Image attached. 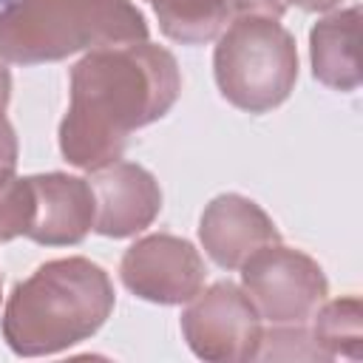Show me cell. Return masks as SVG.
<instances>
[{
	"instance_id": "obj_1",
	"label": "cell",
	"mask_w": 363,
	"mask_h": 363,
	"mask_svg": "<svg viewBox=\"0 0 363 363\" xmlns=\"http://www.w3.org/2000/svg\"><path fill=\"white\" fill-rule=\"evenodd\" d=\"M176 57L153 43L88 51L71 68V99L60 122V153L79 170L122 159L133 130L162 119L179 99Z\"/></svg>"
},
{
	"instance_id": "obj_2",
	"label": "cell",
	"mask_w": 363,
	"mask_h": 363,
	"mask_svg": "<svg viewBox=\"0 0 363 363\" xmlns=\"http://www.w3.org/2000/svg\"><path fill=\"white\" fill-rule=\"evenodd\" d=\"M116 303L108 272L82 255L40 264L14 284L3 309V340L20 357L60 354L94 337Z\"/></svg>"
},
{
	"instance_id": "obj_3",
	"label": "cell",
	"mask_w": 363,
	"mask_h": 363,
	"mask_svg": "<svg viewBox=\"0 0 363 363\" xmlns=\"http://www.w3.org/2000/svg\"><path fill=\"white\" fill-rule=\"evenodd\" d=\"M147 34V20L130 0H6L0 6V57L17 65L133 45Z\"/></svg>"
},
{
	"instance_id": "obj_4",
	"label": "cell",
	"mask_w": 363,
	"mask_h": 363,
	"mask_svg": "<svg viewBox=\"0 0 363 363\" xmlns=\"http://www.w3.org/2000/svg\"><path fill=\"white\" fill-rule=\"evenodd\" d=\"M216 40L213 74L233 108L267 113L289 99L298 82V48L278 20L241 14Z\"/></svg>"
},
{
	"instance_id": "obj_5",
	"label": "cell",
	"mask_w": 363,
	"mask_h": 363,
	"mask_svg": "<svg viewBox=\"0 0 363 363\" xmlns=\"http://www.w3.org/2000/svg\"><path fill=\"white\" fill-rule=\"evenodd\" d=\"M241 269V289L269 326H303L329 295L320 264L281 241L258 247Z\"/></svg>"
},
{
	"instance_id": "obj_6",
	"label": "cell",
	"mask_w": 363,
	"mask_h": 363,
	"mask_svg": "<svg viewBox=\"0 0 363 363\" xmlns=\"http://www.w3.org/2000/svg\"><path fill=\"white\" fill-rule=\"evenodd\" d=\"M182 335L190 352L210 363L258 360L264 346L261 315L247 292L233 281H218L187 301Z\"/></svg>"
},
{
	"instance_id": "obj_7",
	"label": "cell",
	"mask_w": 363,
	"mask_h": 363,
	"mask_svg": "<svg viewBox=\"0 0 363 363\" xmlns=\"http://www.w3.org/2000/svg\"><path fill=\"white\" fill-rule=\"evenodd\" d=\"M122 284L142 301L176 306L204 289L207 267L201 252L179 235L150 233L136 238L119 261Z\"/></svg>"
},
{
	"instance_id": "obj_8",
	"label": "cell",
	"mask_w": 363,
	"mask_h": 363,
	"mask_svg": "<svg viewBox=\"0 0 363 363\" xmlns=\"http://www.w3.org/2000/svg\"><path fill=\"white\" fill-rule=\"evenodd\" d=\"M96 201L94 230L105 238H130L147 230L162 210V187L150 170L136 162H113L91 170Z\"/></svg>"
},
{
	"instance_id": "obj_9",
	"label": "cell",
	"mask_w": 363,
	"mask_h": 363,
	"mask_svg": "<svg viewBox=\"0 0 363 363\" xmlns=\"http://www.w3.org/2000/svg\"><path fill=\"white\" fill-rule=\"evenodd\" d=\"M199 241L221 269H238L258 247L281 241V233L261 204L241 193H221L199 218Z\"/></svg>"
},
{
	"instance_id": "obj_10",
	"label": "cell",
	"mask_w": 363,
	"mask_h": 363,
	"mask_svg": "<svg viewBox=\"0 0 363 363\" xmlns=\"http://www.w3.org/2000/svg\"><path fill=\"white\" fill-rule=\"evenodd\" d=\"M34 221L26 238L43 247H71L79 244L94 230L96 201L91 182L62 170L34 173Z\"/></svg>"
},
{
	"instance_id": "obj_11",
	"label": "cell",
	"mask_w": 363,
	"mask_h": 363,
	"mask_svg": "<svg viewBox=\"0 0 363 363\" xmlns=\"http://www.w3.org/2000/svg\"><path fill=\"white\" fill-rule=\"evenodd\" d=\"M360 6H349L320 17L309 31V60L312 74L320 85L332 91H357L360 88Z\"/></svg>"
},
{
	"instance_id": "obj_12",
	"label": "cell",
	"mask_w": 363,
	"mask_h": 363,
	"mask_svg": "<svg viewBox=\"0 0 363 363\" xmlns=\"http://www.w3.org/2000/svg\"><path fill=\"white\" fill-rule=\"evenodd\" d=\"M309 337L323 360L363 357V306L357 295L323 301L309 318Z\"/></svg>"
},
{
	"instance_id": "obj_13",
	"label": "cell",
	"mask_w": 363,
	"mask_h": 363,
	"mask_svg": "<svg viewBox=\"0 0 363 363\" xmlns=\"http://www.w3.org/2000/svg\"><path fill=\"white\" fill-rule=\"evenodd\" d=\"M159 28L167 40L182 45H204L216 40L227 20V0H150Z\"/></svg>"
},
{
	"instance_id": "obj_14",
	"label": "cell",
	"mask_w": 363,
	"mask_h": 363,
	"mask_svg": "<svg viewBox=\"0 0 363 363\" xmlns=\"http://www.w3.org/2000/svg\"><path fill=\"white\" fill-rule=\"evenodd\" d=\"M34 221V190L28 176L0 170V241L28 235Z\"/></svg>"
},
{
	"instance_id": "obj_15",
	"label": "cell",
	"mask_w": 363,
	"mask_h": 363,
	"mask_svg": "<svg viewBox=\"0 0 363 363\" xmlns=\"http://www.w3.org/2000/svg\"><path fill=\"white\" fill-rule=\"evenodd\" d=\"M230 11H235L238 17L241 14H258V17H272V20H281L286 14V0H227Z\"/></svg>"
},
{
	"instance_id": "obj_16",
	"label": "cell",
	"mask_w": 363,
	"mask_h": 363,
	"mask_svg": "<svg viewBox=\"0 0 363 363\" xmlns=\"http://www.w3.org/2000/svg\"><path fill=\"white\" fill-rule=\"evenodd\" d=\"M17 133L11 128V122L6 119V113H0V170H14L17 167Z\"/></svg>"
},
{
	"instance_id": "obj_17",
	"label": "cell",
	"mask_w": 363,
	"mask_h": 363,
	"mask_svg": "<svg viewBox=\"0 0 363 363\" xmlns=\"http://www.w3.org/2000/svg\"><path fill=\"white\" fill-rule=\"evenodd\" d=\"M9 99H11V71H9V62L0 57V113H6Z\"/></svg>"
},
{
	"instance_id": "obj_18",
	"label": "cell",
	"mask_w": 363,
	"mask_h": 363,
	"mask_svg": "<svg viewBox=\"0 0 363 363\" xmlns=\"http://www.w3.org/2000/svg\"><path fill=\"white\" fill-rule=\"evenodd\" d=\"M286 3H295L303 11H329V9L340 6L343 0H286Z\"/></svg>"
},
{
	"instance_id": "obj_19",
	"label": "cell",
	"mask_w": 363,
	"mask_h": 363,
	"mask_svg": "<svg viewBox=\"0 0 363 363\" xmlns=\"http://www.w3.org/2000/svg\"><path fill=\"white\" fill-rule=\"evenodd\" d=\"M0 289H3V281H0ZM0 298H3V292H0Z\"/></svg>"
}]
</instances>
